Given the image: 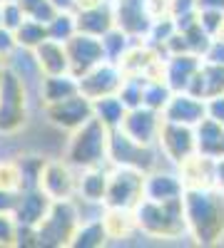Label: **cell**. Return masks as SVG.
Returning <instances> with one entry per match:
<instances>
[{"instance_id": "cell-4", "label": "cell", "mask_w": 224, "mask_h": 248, "mask_svg": "<svg viewBox=\"0 0 224 248\" xmlns=\"http://www.w3.org/2000/svg\"><path fill=\"white\" fill-rule=\"evenodd\" d=\"M75 233H77V214L72 203H68V199H60L57 203H52L50 214L37 226L40 243H55V246L72 243L70 238H75Z\"/></svg>"}, {"instance_id": "cell-8", "label": "cell", "mask_w": 224, "mask_h": 248, "mask_svg": "<svg viewBox=\"0 0 224 248\" xmlns=\"http://www.w3.org/2000/svg\"><path fill=\"white\" fill-rule=\"evenodd\" d=\"M159 147L165 149V154L172 159V161H179L185 164L192 152H194V137L187 127H182L177 122H165L159 127Z\"/></svg>"}, {"instance_id": "cell-22", "label": "cell", "mask_w": 224, "mask_h": 248, "mask_svg": "<svg viewBox=\"0 0 224 248\" xmlns=\"http://www.w3.org/2000/svg\"><path fill=\"white\" fill-rule=\"evenodd\" d=\"M17 236V226L0 214V243H13V238Z\"/></svg>"}, {"instance_id": "cell-6", "label": "cell", "mask_w": 224, "mask_h": 248, "mask_svg": "<svg viewBox=\"0 0 224 248\" xmlns=\"http://www.w3.org/2000/svg\"><path fill=\"white\" fill-rule=\"evenodd\" d=\"M48 114L52 117L55 124L65 129H80L87 119L95 117V107L90 105V97H85L83 92L68 97V99H60V102H50L48 105Z\"/></svg>"}, {"instance_id": "cell-15", "label": "cell", "mask_w": 224, "mask_h": 248, "mask_svg": "<svg viewBox=\"0 0 224 248\" xmlns=\"http://www.w3.org/2000/svg\"><path fill=\"white\" fill-rule=\"evenodd\" d=\"M117 23H120V30L127 35L145 32L150 28L147 13H145V0H120Z\"/></svg>"}, {"instance_id": "cell-21", "label": "cell", "mask_w": 224, "mask_h": 248, "mask_svg": "<svg viewBox=\"0 0 224 248\" xmlns=\"http://www.w3.org/2000/svg\"><path fill=\"white\" fill-rule=\"evenodd\" d=\"M107 236V229L103 221H90V223H83L75 233V241L72 246H100Z\"/></svg>"}, {"instance_id": "cell-10", "label": "cell", "mask_w": 224, "mask_h": 248, "mask_svg": "<svg viewBox=\"0 0 224 248\" xmlns=\"http://www.w3.org/2000/svg\"><path fill=\"white\" fill-rule=\"evenodd\" d=\"M117 87H122V79L120 72L112 65H95L83 79H80V92L90 99H100V97H107L112 94Z\"/></svg>"}, {"instance_id": "cell-2", "label": "cell", "mask_w": 224, "mask_h": 248, "mask_svg": "<svg viewBox=\"0 0 224 248\" xmlns=\"http://www.w3.org/2000/svg\"><path fill=\"white\" fill-rule=\"evenodd\" d=\"M105 154H110V134H107V124L103 119H87L83 127L77 129L75 139L70 141V161L77 167H97L105 159Z\"/></svg>"}, {"instance_id": "cell-20", "label": "cell", "mask_w": 224, "mask_h": 248, "mask_svg": "<svg viewBox=\"0 0 224 248\" xmlns=\"http://www.w3.org/2000/svg\"><path fill=\"white\" fill-rule=\"evenodd\" d=\"M107 176L103 171H87L85 179L80 181V191H83V196L87 201H100V199H105L107 194Z\"/></svg>"}, {"instance_id": "cell-5", "label": "cell", "mask_w": 224, "mask_h": 248, "mask_svg": "<svg viewBox=\"0 0 224 248\" xmlns=\"http://www.w3.org/2000/svg\"><path fill=\"white\" fill-rule=\"evenodd\" d=\"M142 194H145V179H142L139 169L122 167V171H117L107 181L105 201L112 209H130L142 201Z\"/></svg>"}, {"instance_id": "cell-14", "label": "cell", "mask_w": 224, "mask_h": 248, "mask_svg": "<svg viewBox=\"0 0 224 248\" xmlns=\"http://www.w3.org/2000/svg\"><path fill=\"white\" fill-rule=\"evenodd\" d=\"M207 105L194 94H177L167 102V119L177 124H197L205 119Z\"/></svg>"}, {"instance_id": "cell-11", "label": "cell", "mask_w": 224, "mask_h": 248, "mask_svg": "<svg viewBox=\"0 0 224 248\" xmlns=\"http://www.w3.org/2000/svg\"><path fill=\"white\" fill-rule=\"evenodd\" d=\"M159 127H162V122L157 119V114L150 107L132 109L130 114H125V119L120 124V129L139 144H150L155 139V134H159Z\"/></svg>"}, {"instance_id": "cell-1", "label": "cell", "mask_w": 224, "mask_h": 248, "mask_svg": "<svg viewBox=\"0 0 224 248\" xmlns=\"http://www.w3.org/2000/svg\"><path fill=\"white\" fill-rule=\"evenodd\" d=\"M185 214L190 221V229L199 243H209L224 233V203L222 199L190 189L185 194Z\"/></svg>"}, {"instance_id": "cell-18", "label": "cell", "mask_w": 224, "mask_h": 248, "mask_svg": "<svg viewBox=\"0 0 224 248\" xmlns=\"http://www.w3.org/2000/svg\"><path fill=\"white\" fill-rule=\"evenodd\" d=\"M95 117L103 119L107 127H120L122 119H125V102L117 99V97H100L95 99Z\"/></svg>"}, {"instance_id": "cell-12", "label": "cell", "mask_w": 224, "mask_h": 248, "mask_svg": "<svg viewBox=\"0 0 224 248\" xmlns=\"http://www.w3.org/2000/svg\"><path fill=\"white\" fill-rule=\"evenodd\" d=\"M35 60H37V67L45 75H65V70L70 65V55H68L65 43H57L52 37H48L45 43H40L35 47Z\"/></svg>"}, {"instance_id": "cell-16", "label": "cell", "mask_w": 224, "mask_h": 248, "mask_svg": "<svg viewBox=\"0 0 224 248\" xmlns=\"http://www.w3.org/2000/svg\"><path fill=\"white\" fill-rule=\"evenodd\" d=\"M145 196L152 201H170L182 196V184L170 174H152L145 181Z\"/></svg>"}, {"instance_id": "cell-9", "label": "cell", "mask_w": 224, "mask_h": 248, "mask_svg": "<svg viewBox=\"0 0 224 248\" xmlns=\"http://www.w3.org/2000/svg\"><path fill=\"white\" fill-rule=\"evenodd\" d=\"M52 199L43 191V189H30L20 196V203L15 209V221L17 226H23V229H37L43 218L50 214L52 209Z\"/></svg>"}, {"instance_id": "cell-19", "label": "cell", "mask_w": 224, "mask_h": 248, "mask_svg": "<svg viewBox=\"0 0 224 248\" xmlns=\"http://www.w3.org/2000/svg\"><path fill=\"white\" fill-rule=\"evenodd\" d=\"M48 37H50V30L43 28L40 20H23V25L17 28V35H15L17 45H23V47H37Z\"/></svg>"}, {"instance_id": "cell-23", "label": "cell", "mask_w": 224, "mask_h": 248, "mask_svg": "<svg viewBox=\"0 0 224 248\" xmlns=\"http://www.w3.org/2000/svg\"><path fill=\"white\" fill-rule=\"evenodd\" d=\"M209 62H217V65H224V37L212 43V52H209Z\"/></svg>"}, {"instance_id": "cell-13", "label": "cell", "mask_w": 224, "mask_h": 248, "mask_svg": "<svg viewBox=\"0 0 224 248\" xmlns=\"http://www.w3.org/2000/svg\"><path fill=\"white\" fill-rule=\"evenodd\" d=\"M72 186H75V181H72L68 167H63V164H57V161L45 164L43 176H40V189H43L50 199H55V201L70 199Z\"/></svg>"}, {"instance_id": "cell-24", "label": "cell", "mask_w": 224, "mask_h": 248, "mask_svg": "<svg viewBox=\"0 0 224 248\" xmlns=\"http://www.w3.org/2000/svg\"><path fill=\"white\" fill-rule=\"evenodd\" d=\"M214 176H217V184L222 186V189H224V159H219V164H217V167H214Z\"/></svg>"}, {"instance_id": "cell-7", "label": "cell", "mask_w": 224, "mask_h": 248, "mask_svg": "<svg viewBox=\"0 0 224 248\" xmlns=\"http://www.w3.org/2000/svg\"><path fill=\"white\" fill-rule=\"evenodd\" d=\"M65 47H68V55H70V65L83 67V72L92 70L95 65H100V62L107 57L103 40H97L95 35H87V32L72 35L65 43Z\"/></svg>"}, {"instance_id": "cell-17", "label": "cell", "mask_w": 224, "mask_h": 248, "mask_svg": "<svg viewBox=\"0 0 224 248\" xmlns=\"http://www.w3.org/2000/svg\"><path fill=\"white\" fill-rule=\"evenodd\" d=\"M43 97L45 102H60V99H68V97H75L80 94V82H75V77H65V75H48L43 79Z\"/></svg>"}, {"instance_id": "cell-3", "label": "cell", "mask_w": 224, "mask_h": 248, "mask_svg": "<svg viewBox=\"0 0 224 248\" xmlns=\"http://www.w3.org/2000/svg\"><path fill=\"white\" fill-rule=\"evenodd\" d=\"M25 124V85L13 67L0 75V132H15Z\"/></svg>"}]
</instances>
